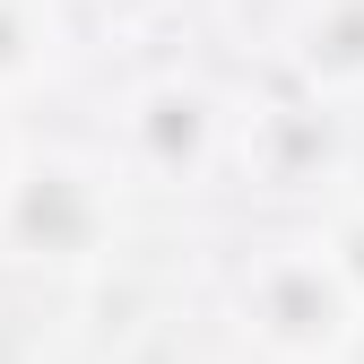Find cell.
Masks as SVG:
<instances>
[{"instance_id": "6da1fadb", "label": "cell", "mask_w": 364, "mask_h": 364, "mask_svg": "<svg viewBox=\"0 0 364 364\" xmlns=\"http://www.w3.org/2000/svg\"><path fill=\"white\" fill-rule=\"evenodd\" d=\"M122 252V173L78 148H26L0 200V260L43 278H87Z\"/></svg>"}, {"instance_id": "7a4b0ae2", "label": "cell", "mask_w": 364, "mask_h": 364, "mask_svg": "<svg viewBox=\"0 0 364 364\" xmlns=\"http://www.w3.org/2000/svg\"><path fill=\"white\" fill-rule=\"evenodd\" d=\"M235 321L260 364H347L364 338V312L312 235H278L235 269Z\"/></svg>"}, {"instance_id": "3957f363", "label": "cell", "mask_w": 364, "mask_h": 364, "mask_svg": "<svg viewBox=\"0 0 364 364\" xmlns=\"http://www.w3.org/2000/svg\"><path fill=\"white\" fill-rule=\"evenodd\" d=\"M225 156H235V122H225V105L200 78L156 70L122 96V122H113V173L122 182H139V191H200Z\"/></svg>"}, {"instance_id": "277c9868", "label": "cell", "mask_w": 364, "mask_h": 364, "mask_svg": "<svg viewBox=\"0 0 364 364\" xmlns=\"http://www.w3.org/2000/svg\"><path fill=\"white\" fill-rule=\"evenodd\" d=\"M347 113L312 105V96H278L260 105L243 130H235V165L260 182V191H330L347 173Z\"/></svg>"}, {"instance_id": "5b68a950", "label": "cell", "mask_w": 364, "mask_h": 364, "mask_svg": "<svg viewBox=\"0 0 364 364\" xmlns=\"http://www.w3.org/2000/svg\"><path fill=\"white\" fill-rule=\"evenodd\" d=\"M278 61L295 78V96L355 113L364 105V0H295L287 35H278Z\"/></svg>"}, {"instance_id": "8992f818", "label": "cell", "mask_w": 364, "mask_h": 364, "mask_svg": "<svg viewBox=\"0 0 364 364\" xmlns=\"http://www.w3.org/2000/svg\"><path fill=\"white\" fill-rule=\"evenodd\" d=\"M61 53H70L61 0H0V113L18 96H35V87L61 70Z\"/></svg>"}, {"instance_id": "52a82bcc", "label": "cell", "mask_w": 364, "mask_h": 364, "mask_svg": "<svg viewBox=\"0 0 364 364\" xmlns=\"http://www.w3.org/2000/svg\"><path fill=\"white\" fill-rule=\"evenodd\" d=\"M312 243L330 252L338 287H347V295H355V312H364V200H338L321 225H312Z\"/></svg>"}, {"instance_id": "ba28073f", "label": "cell", "mask_w": 364, "mask_h": 364, "mask_svg": "<svg viewBox=\"0 0 364 364\" xmlns=\"http://www.w3.org/2000/svg\"><path fill=\"white\" fill-rule=\"evenodd\" d=\"M96 18H122V26H139V18H165L173 0H87Z\"/></svg>"}, {"instance_id": "9c48e42d", "label": "cell", "mask_w": 364, "mask_h": 364, "mask_svg": "<svg viewBox=\"0 0 364 364\" xmlns=\"http://www.w3.org/2000/svg\"><path fill=\"white\" fill-rule=\"evenodd\" d=\"M18 156H26V139H18V122L0 113V200H9V182H18Z\"/></svg>"}]
</instances>
